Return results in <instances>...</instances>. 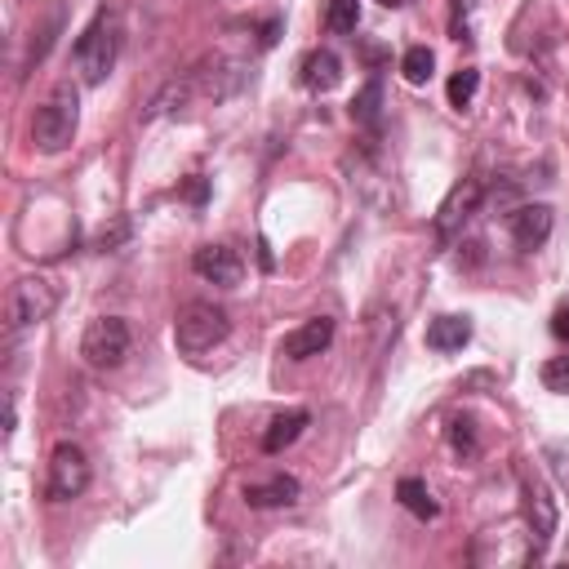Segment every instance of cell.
I'll list each match as a JSON object with an SVG mask.
<instances>
[{
  "instance_id": "6da1fadb",
  "label": "cell",
  "mask_w": 569,
  "mask_h": 569,
  "mask_svg": "<svg viewBox=\"0 0 569 569\" xmlns=\"http://www.w3.org/2000/svg\"><path fill=\"white\" fill-rule=\"evenodd\" d=\"M240 84H244V62L213 53V58H204L200 67L173 76V80L151 98V111H147V116H178V111H191V107H200V102H222V98H231Z\"/></svg>"
},
{
  "instance_id": "7a4b0ae2",
  "label": "cell",
  "mask_w": 569,
  "mask_h": 569,
  "mask_svg": "<svg viewBox=\"0 0 569 569\" xmlns=\"http://www.w3.org/2000/svg\"><path fill=\"white\" fill-rule=\"evenodd\" d=\"M71 58H76V71H80L84 84H102L111 76L116 58H120V18L111 9L93 13V22L76 36Z\"/></svg>"
},
{
  "instance_id": "3957f363",
  "label": "cell",
  "mask_w": 569,
  "mask_h": 569,
  "mask_svg": "<svg viewBox=\"0 0 569 569\" xmlns=\"http://www.w3.org/2000/svg\"><path fill=\"white\" fill-rule=\"evenodd\" d=\"M76 124H80V98L71 84H58L31 116V142L53 156V151H67L71 138H76Z\"/></svg>"
},
{
  "instance_id": "277c9868",
  "label": "cell",
  "mask_w": 569,
  "mask_h": 569,
  "mask_svg": "<svg viewBox=\"0 0 569 569\" xmlns=\"http://www.w3.org/2000/svg\"><path fill=\"white\" fill-rule=\"evenodd\" d=\"M227 329H231V320H227V311L213 307V302H187V307L173 316V342H178V351H187V356H200V351L218 347V342L227 338Z\"/></svg>"
},
{
  "instance_id": "5b68a950",
  "label": "cell",
  "mask_w": 569,
  "mask_h": 569,
  "mask_svg": "<svg viewBox=\"0 0 569 569\" xmlns=\"http://www.w3.org/2000/svg\"><path fill=\"white\" fill-rule=\"evenodd\" d=\"M520 525L529 529V538H533L538 556L551 547V538H556V525H560L556 498H551L547 480H542V476H533V471H520Z\"/></svg>"
},
{
  "instance_id": "8992f818",
  "label": "cell",
  "mask_w": 569,
  "mask_h": 569,
  "mask_svg": "<svg viewBox=\"0 0 569 569\" xmlns=\"http://www.w3.org/2000/svg\"><path fill=\"white\" fill-rule=\"evenodd\" d=\"M129 342H133V338H129V325H124L120 316H98V320L84 325L80 356H84V365H93V369H116V365H124Z\"/></svg>"
},
{
  "instance_id": "52a82bcc",
  "label": "cell",
  "mask_w": 569,
  "mask_h": 569,
  "mask_svg": "<svg viewBox=\"0 0 569 569\" xmlns=\"http://www.w3.org/2000/svg\"><path fill=\"white\" fill-rule=\"evenodd\" d=\"M53 307H58V289H53L44 276H22V280H13V289H9V325H13V329H27V325L49 320Z\"/></svg>"
},
{
  "instance_id": "ba28073f",
  "label": "cell",
  "mask_w": 569,
  "mask_h": 569,
  "mask_svg": "<svg viewBox=\"0 0 569 569\" xmlns=\"http://www.w3.org/2000/svg\"><path fill=\"white\" fill-rule=\"evenodd\" d=\"M49 498L53 502H71V498H80L84 489H89V458H84V449H76V445H58L53 453H49Z\"/></svg>"
},
{
  "instance_id": "9c48e42d",
  "label": "cell",
  "mask_w": 569,
  "mask_h": 569,
  "mask_svg": "<svg viewBox=\"0 0 569 569\" xmlns=\"http://www.w3.org/2000/svg\"><path fill=\"white\" fill-rule=\"evenodd\" d=\"M533 556H538V547H533L529 529H525V533L489 529V533H480L476 547H471V560H476V565H525V560H533Z\"/></svg>"
},
{
  "instance_id": "30bf717a",
  "label": "cell",
  "mask_w": 569,
  "mask_h": 569,
  "mask_svg": "<svg viewBox=\"0 0 569 569\" xmlns=\"http://www.w3.org/2000/svg\"><path fill=\"white\" fill-rule=\"evenodd\" d=\"M480 196H485V182L480 178H462L449 196H445V204L436 209V236L449 244L462 227H467V218L480 209Z\"/></svg>"
},
{
  "instance_id": "8fae6325",
  "label": "cell",
  "mask_w": 569,
  "mask_h": 569,
  "mask_svg": "<svg viewBox=\"0 0 569 569\" xmlns=\"http://www.w3.org/2000/svg\"><path fill=\"white\" fill-rule=\"evenodd\" d=\"M191 271H196L200 280H209V284L231 289V284H240L244 262H240V253H236L231 244H200V249L191 253Z\"/></svg>"
},
{
  "instance_id": "7c38bea8",
  "label": "cell",
  "mask_w": 569,
  "mask_h": 569,
  "mask_svg": "<svg viewBox=\"0 0 569 569\" xmlns=\"http://www.w3.org/2000/svg\"><path fill=\"white\" fill-rule=\"evenodd\" d=\"M329 342H333V320H329V316H311V320H302L298 329H289V333L280 338V356H284V360H311V356H320Z\"/></svg>"
},
{
  "instance_id": "4fadbf2b",
  "label": "cell",
  "mask_w": 569,
  "mask_h": 569,
  "mask_svg": "<svg viewBox=\"0 0 569 569\" xmlns=\"http://www.w3.org/2000/svg\"><path fill=\"white\" fill-rule=\"evenodd\" d=\"M507 222H511L516 249H525V253L542 249L547 236H551V209H547V204H516V209L507 213Z\"/></svg>"
},
{
  "instance_id": "5bb4252c",
  "label": "cell",
  "mask_w": 569,
  "mask_h": 569,
  "mask_svg": "<svg viewBox=\"0 0 569 569\" xmlns=\"http://www.w3.org/2000/svg\"><path fill=\"white\" fill-rule=\"evenodd\" d=\"M298 493H302L298 476H284V471H276L271 480H253V485H244V502L258 507V511H262V507H293Z\"/></svg>"
},
{
  "instance_id": "9a60e30c",
  "label": "cell",
  "mask_w": 569,
  "mask_h": 569,
  "mask_svg": "<svg viewBox=\"0 0 569 569\" xmlns=\"http://www.w3.org/2000/svg\"><path fill=\"white\" fill-rule=\"evenodd\" d=\"M338 80H342V58H338L333 49H311V53L302 58V84H307L311 93H329Z\"/></svg>"
},
{
  "instance_id": "2e32d148",
  "label": "cell",
  "mask_w": 569,
  "mask_h": 569,
  "mask_svg": "<svg viewBox=\"0 0 569 569\" xmlns=\"http://www.w3.org/2000/svg\"><path fill=\"white\" fill-rule=\"evenodd\" d=\"M307 422H311L307 409H284V413H276L271 427L262 431V453H280V449H289V445L302 436Z\"/></svg>"
},
{
  "instance_id": "e0dca14e",
  "label": "cell",
  "mask_w": 569,
  "mask_h": 569,
  "mask_svg": "<svg viewBox=\"0 0 569 569\" xmlns=\"http://www.w3.org/2000/svg\"><path fill=\"white\" fill-rule=\"evenodd\" d=\"M471 338V320L467 316H436L427 325V347L431 351H462Z\"/></svg>"
},
{
  "instance_id": "ac0fdd59",
  "label": "cell",
  "mask_w": 569,
  "mask_h": 569,
  "mask_svg": "<svg viewBox=\"0 0 569 569\" xmlns=\"http://www.w3.org/2000/svg\"><path fill=\"white\" fill-rule=\"evenodd\" d=\"M396 498H400V507H405V511H413L418 520H436V516H440L436 493H431V489H427V480H418V476H405V480L396 485Z\"/></svg>"
},
{
  "instance_id": "d6986e66",
  "label": "cell",
  "mask_w": 569,
  "mask_h": 569,
  "mask_svg": "<svg viewBox=\"0 0 569 569\" xmlns=\"http://www.w3.org/2000/svg\"><path fill=\"white\" fill-rule=\"evenodd\" d=\"M351 120L365 129H378V120H382V80L378 76L365 80V89L351 98Z\"/></svg>"
},
{
  "instance_id": "ffe728a7",
  "label": "cell",
  "mask_w": 569,
  "mask_h": 569,
  "mask_svg": "<svg viewBox=\"0 0 569 569\" xmlns=\"http://www.w3.org/2000/svg\"><path fill=\"white\" fill-rule=\"evenodd\" d=\"M431 71H436V53H431L427 44L405 49V58H400V76H405L409 84H427V80H431Z\"/></svg>"
},
{
  "instance_id": "44dd1931",
  "label": "cell",
  "mask_w": 569,
  "mask_h": 569,
  "mask_svg": "<svg viewBox=\"0 0 569 569\" xmlns=\"http://www.w3.org/2000/svg\"><path fill=\"white\" fill-rule=\"evenodd\" d=\"M449 449H453L458 458H476V453H480V436H476V422H471L467 413H458V418L449 422Z\"/></svg>"
},
{
  "instance_id": "7402d4cb",
  "label": "cell",
  "mask_w": 569,
  "mask_h": 569,
  "mask_svg": "<svg viewBox=\"0 0 569 569\" xmlns=\"http://www.w3.org/2000/svg\"><path fill=\"white\" fill-rule=\"evenodd\" d=\"M325 27L338 36H351L360 27V0H329L325 9Z\"/></svg>"
},
{
  "instance_id": "603a6c76",
  "label": "cell",
  "mask_w": 569,
  "mask_h": 569,
  "mask_svg": "<svg viewBox=\"0 0 569 569\" xmlns=\"http://www.w3.org/2000/svg\"><path fill=\"white\" fill-rule=\"evenodd\" d=\"M476 89H480V71H476V67H462V71H453V76H449V84H445V93H449V107H467V102L476 98Z\"/></svg>"
},
{
  "instance_id": "cb8c5ba5",
  "label": "cell",
  "mask_w": 569,
  "mask_h": 569,
  "mask_svg": "<svg viewBox=\"0 0 569 569\" xmlns=\"http://www.w3.org/2000/svg\"><path fill=\"white\" fill-rule=\"evenodd\" d=\"M542 462L551 467V476H556V485L569 493V445L565 440H551L547 449H542Z\"/></svg>"
},
{
  "instance_id": "d4e9b609",
  "label": "cell",
  "mask_w": 569,
  "mask_h": 569,
  "mask_svg": "<svg viewBox=\"0 0 569 569\" xmlns=\"http://www.w3.org/2000/svg\"><path fill=\"white\" fill-rule=\"evenodd\" d=\"M542 382H547L551 391H569V356H560V360L542 365Z\"/></svg>"
},
{
  "instance_id": "484cf974",
  "label": "cell",
  "mask_w": 569,
  "mask_h": 569,
  "mask_svg": "<svg viewBox=\"0 0 569 569\" xmlns=\"http://www.w3.org/2000/svg\"><path fill=\"white\" fill-rule=\"evenodd\" d=\"M467 13H471V0H453V18H449V31H453V40H471Z\"/></svg>"
},
{
  "instance_id": "4316f807",
  "label": "cell",
  "mask_w": 569,
  "mask_h": 569,
  "mask_svg": "<svg viewBox=\"0 0 569 569\" xmlns=\"http://www.w3.org/2000/svg\"><path fill=\"white\" fill-rule=\"evenodd\" d=\"M551 333H556L560 342H569V302H560V307L551 311Z\"/></svg>"
},
{
  "instance_id": "83f0119b",
  "label": "cell",
  "mask_w": 569,
  "mask_h": 569,
  "mask_svg": "<svg viewBox=\"0 0 569 569\" xmlns=\"http://www.w3.org/2000/svg\"><path fill=\"white\" fill-rule=\"evenodd\" d=\"M378 4H387V9H396V4H405V0H378Z\"/></svg>"
}]
</instances>
